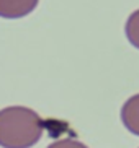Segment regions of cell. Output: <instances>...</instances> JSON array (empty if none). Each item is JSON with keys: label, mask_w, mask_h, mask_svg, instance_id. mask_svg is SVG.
Segmentation results:
<instances>
[{"label": "cell", "mask_w": 139, "mask_h": 148, "mask_svg": "<svg viewBox=\"0 0 139 148\" xmlns=\"http://www.w3.org/2000/svg\"><path fill=\"white\" fill-rule=\"evenodd\" d=\"M48 148H88V147L74 138H61L54 143H51Z\"/></svg>", "instance_id": "cell-5"}, {"label": "cell", "mask_w": 139, "mask_h": 148, "mask_svg": "<svg viewBox=\"0 0 139 148\" xmlns=\"http://www.w3.org/2000/svg\"><path fill=\"white\" fill-rule=\"evenodd\" d=\"M124 33H126V38L131 46H134L136 49H139V10L133 12L129 15V18L126 20Z\"/></svg>", "instance_id": "cell-4"}, {"label": "cell", "mask_w": 139, "mask_h": 148, "mask_svg": "<svg viewBox=\"0 0 139 148\" xmlns=\"http://www.w3.org/2000/svg\"><path fill=\"white\" fill-rule=\"evenodd\" d=\"M39 0H0V18L18 20L30 15L38 7Z\"/></svg>", "instance_id": "cell-2"}, {"label": "cell", "mask_w": 139, "mask_h": 148, "mask_svg": "<svg viewBox=\"0 0 139 148\" xmlns=\"http://www.w3.org/2000/svg\"><path fill=\"white\" fill-rule=\"evenodd\" d=\"M121 122L133 135L139 137V93L131 96L121 108Z\"/></svg>", "instance_id": "cell-3"}, {"label": "cell", "mask_w": 139, "mask_h": 148, "mask_svg": "<svg viewBox=\"0 0 139 148\" xmlns=\"http://www.w3.org/2000/svg\"><path fill=\"white\" fill-rule=\"evenodd\" d=\"M44 132V121L36 111L25 106L0 109V147L31 148Z\"/></svg>", "instance_id": "cell-1"}]
</instances>
